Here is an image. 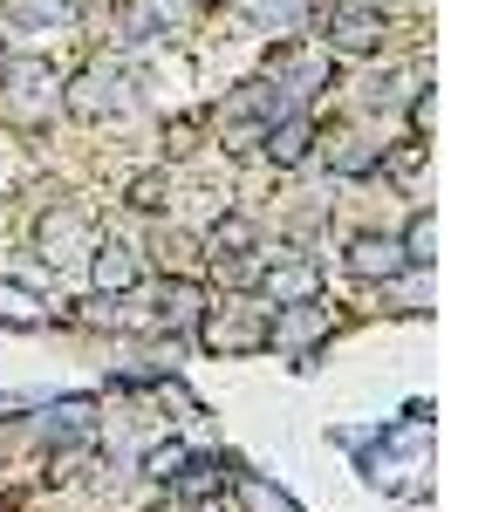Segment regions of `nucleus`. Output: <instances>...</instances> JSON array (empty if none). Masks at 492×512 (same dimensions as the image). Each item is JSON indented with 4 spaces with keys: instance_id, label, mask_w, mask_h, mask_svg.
Listing matches in <instances>:
<instances>
[{
    "instance_id": "nucleus-1",
    "label": "nucleus",
    "mask_w": 492,
    "mask_h": 512,
    "mask_svg": "<svg viewBox=\"0 0 492 512\" xmlns=\"http://www.w3.org/2000/svg\"><path fill=\"white\" fill-rule=\"evenodd\" d=\"M328 41H335V48H356V55H363V48H376V41H383V14L342 7V14L328 21Z\"/></svg>"
},
{
    "instance_id": "nucleus-2",
    "label": "nucleus",
    "mask_w": 492,
    "mask_h": 512,
    "mask_svg": "<svg viewBox=\"0 0 492 512\" xmlns=\"http://www.w3.org/2000/svg\"><path fill=\"white\" fill-rule=\"evenodd\" d=\"M103 287H130L137 280V260H130V246H103V267H96Z\"/></svg>"
},
{
    "instance_id": "nucleus-3",
    "label": "nucleus",
    "mask_w": 492,
    "mask_h": 512,
    "mask_svg": "<svg viewBox=\"0 0 492 512\" xmlns=\"http://www.w3.org/2000/svg\"><path fill=\"white\" fill-rule=\"evenodd\" d=\"M356 274H397V246L363 239V246H356Z\"/></svg>"
},
{
    "instance_id": "nucleus-4",
    "label": "nucleus",
    "mask_w": 492,
    "mask_h": 512,
    "mask_svg": "<svg viewBox=\"0 0 492 512\" xmlns=\"http://www.w3.org/2000/svg\"><path fill=\"white\" fill-rule=\"evenodd\" d=\"M267 151H274L281 164H294L301 151H308V123H287V130H274V137H267Z\"/></svg>"
},
{
    "instance_id": "nucleus-5",
    "label": "nucleus",
    "mask_w": 492,
    "mask_h": 512,
    "mask_svg": "<svg viewBox=\"0 0 492 512\" xmlns=\"http://www.w3.org/2000/svg\"><path fill=\"white\" fill-rule=\"evenodd\" d=\"M0 315H14V321H35V301H28L21 287H0Z\"/></svg>"
},
{
    "instance_id": "nucleus-6",
    "label": "nucleus",
    "mask_w": 492,
    "mask_h": 512,
    "mask_svg": "<svg viewBox=\"0 0 492 512\" xmlns=\"http://www.w3.org/2000/svg\"><path fill=\"white\" fill-rule=\"evenodd\" d=\"M246 7H253V14H281V21L301 14V0H246Z\"/></svg>"
}]
</instances>
